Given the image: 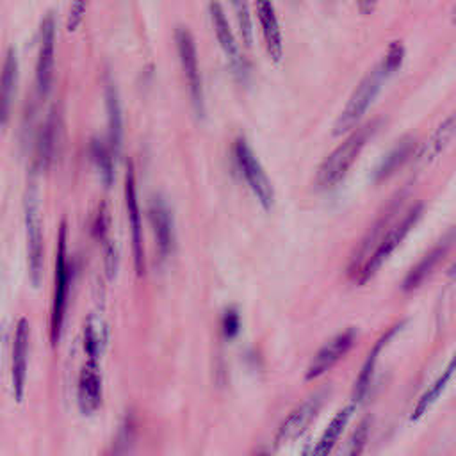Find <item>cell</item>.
Instances as JSON below:
<instances>
[{"label":"cell","instance_id":"1","mask_svg":"<svg viewBox=\"0 0 456 456\" xmlns=\"http://www.w3.org/2000/svg\"><path fill=\"white\" fill-rule=\"evenodd\" d=\"M376 121H369L363 126L353 130L324 160L322 164L317 167L315 173V187L319 191H330L335 185H338L344 176L347 175L349 167L353 166V162L356 160L358 153L362 151V148L365 146V142L369 141L370 134L376 128Z\"/></svg>","mask_w":456,"mask_h":456},{"label":"cell","instance_id":"2","mask_svg":"<svg viewBox=\"0 0 456 456\" xmlns=\"http://www.w3.org/2000/svg\"><path fill=\"white\" fill-rule=\"evenodd\" d=\"M23 219H25V237H27V265L28 278L34 285H39L43 274V221H41V203L39 191L34 178L28 180L23 198Z\"/></svg>","mask_w":456,"mask_h":456},{"label":"cell","instance_id":"3","mask_svg":"<svg viewBox=\"0 0 456 456\" xmlns=\"http://www.w3.org/2000/svg\"><path fill=\"white\" fill-rule=\"evenodd\" d=\"M387 77H388V71L383 68L381 62L374 64L367 71V75L358 82L356 89L349 96V100H347L346 107L342 109L338 119L335 121V125H333V134L335 135L349 132V128H353L362 119V116L367 112V109L374 102L376 94L379 93Z\"/></svg>","mask_w":456,"mask_h":456},{"label":"cell","instance_id":"4","mask_svg":"<svg viewBox=\"0 0 456 456\" xmlns=\"http://www.w3.org/2000/svg\"><path fill=\"white\" fill-rule=\"evenodd\" d=\"M68 287H69V265H68V228L66 221L61 223L57 233V249H55V274H53V296L50 310V340L55 346L61 338L66 303H68Z\"/></svg>","mask_w":456,"mask_h":456},{"label":"cell","instance_id":"5","mask_svg":"<svg viewBox=\"0 0 456 456\" xmlns=\"http://www.w3.org/2000/svg\"><path fill=\"white\" fill-rule=\"evenodd\" d=\"M422 210H424V205L422 203H415L394 226H390L385 232V235L379 239L378 246L370 251V256H367V260L356 271L358 273V278H356L358 283H365L367 280L372 278V274L395 251V248L401 244V240L408 235V232L419 221V217L422 216Z\"/></svg>","mask_w":456,"mask_h":456},{"label":"cell","instance_id":"6","mask_svg":"<svg viewBox=\"0 0 456 456\" xmlns=\"http://www.w3.org/2000/svg\"><path fill=\"white\" fill-rule=\"evenodd\" d=\"M233 157H235V164H237L242 178L246 180V183L249 185L253 194L256 196L258 203L264 208H271V205L274 201L273 183H271L267 173L264 171L262 164L258 162L256 155L253 153L251 146L242 137H239L233 142Z\"/></svg>","mask_w":456,"mask_h":456},{"label":"cell","instance_id":"7","mask_svg":"<svg viewBox=\"0 0 456 456\" xmlns=\"http://www.w3.org/2000/svg\"><path fill=\"white\" fill-rule=\"evenodd\" d=\"M175 43H176V50L182 62L192 107L198 112V116H201L203 114V84H201V73H200V62H198V50H196L194 37L187 27L180 25L175 28Z\"/></svg>","mask_w":456,"mask_h":456},{"label":"cell","instance_id":"8","mask_svg":"<svg viewBox=\"0 0 456 456\" xmlns=\"http://www.w3.org/2000/svg\"><path fill=\"white\" fill-rule=\"evenodd\" d=\"M125 207H126V219L130 224V237H132V255H134V267L137 274H144L146 269V255H144V240H142V224H141V210L137 201V187H135V173L132 162H126L125 171Z\"/></svg>","mask_w":456,"mask_h":456},{"label":"cell","instance_id":"9","mask_svg":"<svg viewBox=\"0 0 456 456\" xmlns=\"http://www.w3.org/2000/svg\"><path fill=\"white\" fill-rule=\"evenodd\" d=\"M55 64V18L46 12L39 25V41L36 55V87L39 94H46L53 78Z\"/></svg>","mask_w":456,"mask_h":456},{"label":"cell","instance_id":"10","mask_svg":"<svg viewBox=\"0 0 456 456\" xmlns=\"http://www.w3.org/2000/svg\"><path fill=\"white\" fill-rule=\"evenodd\" d=\"M28 342H30V322L21 317L16 322L12 349H11V383L16 401H23L25 383H27V365H28Z\"/></svg>","mask_w":456,"mask_h":456},{"label":"cell","instance_id":"11","mask_svg":"<svg viewBox=\"0 0 456 456\" xmlns=\"http://www.w3.org/2000/svg\"><path fill=\"white\" fill-rule=\"evenodd\" d=\"M356 340V330L354 328H347L344 331H340L338 335H335L333 338H330L312 358L305 378L315 379L319 376H322L328 369H331L354 344Z\"/></svg>","mask_w":456,"mask_h":456},{"label":"cell","instance_id":"12","mask_svg":"<svg viewBox=\"0 0 456 456\" xmlns=\"http://www.w3.org/2000/svg\"><path fill=\"white\" fill-rule=\"evenodd\" d=\"M326 392H317L314 395H310L308 399H305L280 426V429L276 431V444H285V442H292L296 438H299L303 435V431L312 424L314 417L317 415V411L321 410L322 403H324Z\"/></svg>","mask_w":456,"mask_h":456},{"label":"cell","instance_id":"13","mask_svg":"<svg viewBox=\"0 0 456 456\" xmlns=\"http://www.w3.org/2000/svg\"><path fill=\"white\" fill-rule=\"evenodd\" d=\"M103 397V385H102V372L100 363L94 360H87L78 374L77 383V401L78 408L84 415L94 413L102 406Z\"/></svg>","mask_w":456,"mask_h":456},{"label":"cell","instance_id":"14","mask_svg":"<svg viewBox=\"0 0 456 456\" xmlns=\"http://www.w3.org/2000/svg\"><path fill=\"white\" fill-rule=\"evenodd\" d=\"M148 216H150V223H151V228H153L159 255L162 258H166L171 253L173 244H175V230H173L171 208L160 194H155L150 200Z\"/></svg>","mask_w":456,"mask_h":456},{"label":"cell","instance_id":"15","mask_svg":"<svg viewBox=\"0 0 456 456\" xmlns=\"http://www.w3.org/2000/svg\"><path fill=\"white\" fill-rule=\"evenodd\" d=\"M456 240V228L445 232L440 240L408 271V274L404 276L401 289L403 290H413L417 289L428 276L429 273L435 269V265L442 260V256L447 253V249L452 246V242Z\"/></svg>","mask_w":456,"mask_h":456},{"label":"cell","instance_id":"16","mask_svg":"<svg viewBox=\"0 0 456 456\" xmlns=\"http://www.w3.org/2000/svg\"><path fill=\"white\" fill-rule=\"evenodd\" d=\"M105 107H107V126H109L107 144L116 157L121 150V139H123V114H121L119 93L110 77H107L105 80Z\"/></svg>","mask_w":456,"mask_h":456},{"label":"cell","instance_id":"17","mask_svg":"<svg viewBox=\"0 0 456 456\" xmlns=\"http://www.w3.org/2000/svg\"><path fill=\"white\" fill-rule=\"evenodd\" d=\"M208 14H210V21H212V27H214V32H216V37L223 48V52L226 53V57L230 59L232 66L235 69H240L244 61L240 57V52H239V46L235 43V37H233V32L230 28V23L226 20V14L221 7V4L217 2H212L208 4Z\"/></svg>","mask_w":456,"mask_h":456},{"label":"cell","instance_id":"18","mask_svg":"<svg viewBox=\"0 0 456 456\" xmlns=\"http://www.w3.org/2000/svg\"><path fill=\"white\" fill-rule=\"evenodd\" d=\"M16 80H18V53L14 46H9L0 69V125H4L9 118L12 96L16 91Z\"/></svg>","mask_w":456,"mask_h":456},{"label":"cell","instance_id":"19","mask_svg":"<svg viewBox=\"0 0 456 456\" xmlns=\"http://www.w3.org/2000/svg\"><path fill=\"white\" fill-rule=\"evenodd\" d=\"M415 146H417V141L413 135L401 137L395 142V146L390 151H387L383 155V159L379 160V164L374 167L372 180L381 182V180L388 178L392 173H395L410 157L415 155Z\"/></svg>","mask_w":456,"mask_h":456},{"label":"cell","instance_id":"20","mask_svg":"<svg viewBox=\"0 0 456 456\" xmlns=\"http://www.w3.org/2000/svg\"><path fill=\"white\" fill-rule=\"evenodd\" d=\"M255 7H256V16L262 27V34L265 39L267 53L274 62H278L283 55V41H281V30L276 20V12L269 2H256Z\"/></svg>","mask_w":456,"mask_h":456},{"label":"cell","instance_id":"21","mask_svg":"<svg viewBox=\"0 0 456 456\" xmlns=\"http://www.w3.org/2000/svg\"><path fill=\"white\" fill-rule=\"evenodd\" d=\"M456 137V110L451 112L435 130L433 134L428 137V141L420 146L419 153H417V162L424 164L433 160L436 155H440L449 144L451 141Z\"/></svg>","mask_w":456,"mask_h":456},{"label":"cell","instance_id":"22","mask_svg":"<svg viewBox=\"0 0 456 456\" xmlns=\"http://www.w3.org/2000/svg\"><path fill=\"white\" fill-rule=\"evenodd\" d=\"M406 324V321H401V322H397V324H394L392 328H388L378 340H376V344H374V347L370 349V353H369V356H367V360L363 362V365H362V369H360V374H358V378H356V385H354V399H362V397H365V394H367V390H369V387H370V381H372V374H374V369H376V360H378V356H379V353H381V349L388 344V340H392L399 331H401V328Z\"/></svg>","mask_w":456,"mask_h":456},{"label":"cell","instance_id":"23","mask_svg":"<svg viewBox=\"0 0 456 456\" xmlns=\"http://www.w3.org/2000/svg\"><path fill=\"white\" fill-rule=\"evenodd\" d=\"M353 410H354V404L344 406V408L330 420V424L326 426V429H324V433L321 435V438L317 440V444H315L308 452L305 451L303 456H328V454L331 452V449L335 447V444H337L340 433L344 431L347 420L351 419Z\"/></svg>","mask_w":456,"mask_h":456},{"label":"cell","instance_id":"24","mask_svg":"<svg viewBox=\"0 0 456 456\" xmlns=\"http://www.w3.org/2000/svg\"><path fill=\"white\" fill-rule=\"evenodd\" d=\"M454 372H456V353H454V356L449 360V363L445 365V369L442 370V374L428 387V390L420 395V399H419L417 404L413 406V411H411V415H410L411 420H419V419L436 403V399L442 395V392L445 390V387H447L449 381L452 379Z\"/></svg>","mask_w":456,"mask_h":456},{"label":"cell","instance_id":"25","mask_svg":"<svg viewBox=\"0 0 456 456\" xmlns=\"http://www.w3.org/2000/svg\"><path fill=\"white\" fill-rule=\"evenodd\" d=\"M89 151H91V157H93L94 166H96L98 171H100L102 180L105 182V185H109V183L112 182V175H114V167H112L114 153H112V150H110L109 144L103 142L102 139H91Z\"/></svg>","mask_w":456,"mask_h":456},{"label":"cell","instance_id":"26","mask_svg":"<svg viewBox=\"0 0 456 456\" xmlns=\"http://www.w3.org/2000/svg\"><path fill=\"white\" fill-rule=\"evenodd\" d=\"M84 351L87 354V360L94 362L100 360L103 351V335L93 315H89L84 322Z\"/></svg>","mask_w":456,"mask_h":456},{"label":"cell","instance_id":"27","mask_svg":"<svg viewBox=\"0 0 456 456\" xmlns=\"http://www.w3.org/2000/svg\"><path fill=\"white\" fill-rule=\"evenodd\" d=\"M369 431H370V419H363L353 431V435L349 436L347 444L344 445L340 456H360L365 444H367V438H369Z\"/></svg>","mask_w":456,"mask_h":456},{"label":"cell","instance_id":"28","mask_svg":"<svg viewBox=\"0 0 456 456\" xmlns=\"http://www.w3.org/2000/svg\"><path fill=\"white\" fill-rule=\"evenodd\" d=\"M237 20H239V28L240 36L246 46H251L253 43V28H251V18H249V5L246 2H235L233 4Z\"/></svg>","mask_w":456,"mask_h":456},{"label":"cell","instance_id":"29","mask_svg":"<svg viewBox=\"0 0 456 456\" xmlns=\"http://www.w3.org/2000/svg\"><path fill=\"white\" fill-rule=\"evenodd\" d=\"M403 57H404V46L401 45V41H394L387 46V52H385V55L379 62L388 71V75H392L399 69V66L403 62Z\"/></svg>","mask_w":456,"mask_h":456},{"label":"cell","instance_id":"30","mask_svg":"<svg viewBox=\"0 0 456 456\" xmlns=\"http://www.w3.org/2000/svg\"><path fill=\"white\" fill-rule=\"evenodd\" d=\"M134 438V422L132 417H126L118 431L116 444H114V456H125Z\"/></svg>","mask_w":456,"mask_h":456},{"label":"cell","instance_id":"31","mask_svg":"<svg viewBox=\"0 0 456 456\" xmlns=\"http://www.w3.org/2000/svg\"><path fill=\"white\" fill-rule=\"evenodd\" d=\"M240 330V315L239 310L235 306H230L224 314H223V321H221V331L224 335V338H233Z\"/></svg>","mask_w":456,"mask_h":456},{"label":"cell","instance_id":"32","mask_svg":"<svg viewBox=\"0 0 456 456\" xmlns=\"http://www.w3.org/2000/svg\"><path fill=\"white\" fill-rule=\"evenodd\" d=\"M86 9H87V4L86 2H73L69 5V11H68V16H66V28L71 32L75 30L80 21L84 20V14H86Z\"/></svg>","mask_w":456,"mask_h":456},{"label":"cell","instance_id":"33","mask_svg":"<svg viewBox=\"0 0 456 456\" xmlns=\"http://www.w3.org/2000/svg\"><path fill=\"white\" fill-rule=\"evenodd\" d=\"M447 274L451 276V278H456V260H454V264L449 267V271H447Z\"/></svg>","mask_w":456,"mask_h":456}]
</instances>
